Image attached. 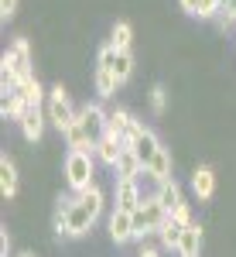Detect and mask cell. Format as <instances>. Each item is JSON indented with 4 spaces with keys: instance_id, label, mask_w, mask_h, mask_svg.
<instances>
[{
    "instance_id": "ffe728a7",
    "label": "cell",
    "mask_w": 236,
    "mask_h": 257,
    "mask_svg": "<svg viewBox=\"0 0 236 257\" xmlns=\"http://www.w3.org/2000/svg\"><path fill=\"white\" fill-rule=\"evenodd\" d=\"M181 233H185V226H181V223H175V219L168 216V219H164V226H161V233H157V237H161V247H164V250H178V243H181Z\"/></svg>"
},
{
    "instance_id": "8fae6325",
    "label": "cell",
    "mask_w": 236,
    "mask_h": 257,
    "mask_svg": "<svg viewBox=\"0 0 236 257\" xmlns=\"http://www.w3.org/2000/svg\"><path fill=\"white\" fill-rule=\"evenodd\" d=\"M110 237H113V243H127V240H134V213L113 209V216H110Z\"/></svg>"
},
{
    "instance_id": "44dd1931",
    "label": "cell",
    "mask_w": 236,
    "mask_h": 257,
    "mask_svg": "<svg viewBox=\"0 0 236 257\" xmlns=\"http://www.w3.org/2000/svg\"><path fill=\"white\" fill-rule=\"evenodd\" d=\"M144 175H151L154 182H168V178H171V155H168V148L157 151V158L151 161V168H147Z\"/></svg>"
},
{
    "instance_id": "52a82bcc",
    "label": "cell",
    "mask_w": 236,
    "mask_h": 257,
    "mask_svg": "<svg viewBox=\"0 0 236 257\" xmlns=\"http://www.w3.org/2000/svg\"><path fill=\"white\" fill-rule=\"evenodd\" d=\"M127 148H130V151H134V155L140 158V165H144V172H147V168H151V161L157 158V151H161V141H157V134H154V131L140 127L137 134H134V138L127 141Z\"/></svg>"
},
{
    "instance_id": "6da1fadb",
    "label": "cell",
    "mask_w": 236,
    "mask_h": 257,
    "mask_svg": "<svg viewBox=\"0 0 236 257\" xmlns=\"http://www.w3.org/2000/svg\"><path fill=\"white\" fill-rule=\"evenodd\" d=\"M103 134H106V110L99 103H86L76 113V123L65 131V144L69 151H96Z\"/></svg>"
},
{
    "instance_id": "7a4b0ae2",
    "label": "cell",
    "mask_w": 236,
    "mask_h": 257,
    "mask_svg": "<svg viewBox=\"0 0 236 257\" xmlns=\"http://www.w3.org/2000/svg\"><path fill=\"white\" fill-rule=\"evenodd\" d=\"M103 192H99L96 185H89L86 192H79L72 196V206H69V216H65V233L62 237H82V233H89V226L99 219L103 213Z\"/></svg>"
},
{
    "instance_id": "1f68e13d",
    "label": "cell",
    "mask_w": 236,
    "mask_h": 257,
    "mask_svg": "<svg viewBox=\"0 0 236 257\" xmlns=\"http://www.w3.org/2000/svg\"><path fill=\"white\" fill-rule=\"evenodd\" d=\"M21 257H35V254H21Z\"/></svg>"
},
{
    "instance_id": "7402d4cb",
    "label": "cell",
    "mask_w": 236,
    "mask_h": 257,
    "mask_svg": "<svg viewBox=\"0 0 236 257\" xmlns=\"http://www.w3.org/2000/svg\"><path fill=\"white\" fill-rule=\"evenodd\" d=\"M130 41H134V28H130L127 21H117V24H113V35H110V45H113L117 52H130Z\"/></svg>"
},
{
    "instance_id": "4dcf8cb0",
    "label": "cell",
    "mask_w": 236,
    "mask_h": 257,
    "mask_svg": "<svg viewBox=\"0 0 236 257\" xmlns=\"http://www.w3.org/2000/svg\"><path fill=\"white\" fill-rule=\"evenodd\" d=\"M140 257H161V254H157V250H151V247H144V250H140Z\"/></svg>"
},
{
    "instance_id": "5bb4252c",
    "label": "cell",
    "mask_w": 236,
    "mask_h": 257,
    "mask_svg": "<svg viewBox=\"0 0 236 257\" xmlns=\"http://www.w3.org/2000/svg\"><path fill=\"white\" fill-rule=\"evenodd\" d=\"M0 196L4 199H14L18 196V168H14V161L7 158H0Z\"/></svg>"
},
{
    "instance_id": "4316f807",
    "label": "cell",
    "mask_w": 236,
    "mask_h": 257,
    "mask_svg": "<svg viewBox=\"0 0 236 257\" xmlns=\"http://www.w3.org/2000/svg\"><path fill=\"white\" fill-rule=\"evenodd\" d=\"M171 219H175V223H181V226L195 223V219H192V209H188V202H181V206H175V209H171Z\"/></svg>"
},
{
    "instance_id": "9a60e30c",
    "label": "cell",
    "mask_w": 236,
    "mask_h": 257,
    "mask_svg": "<svg viewBox=\"0 0 236 257\" xmlns=\"http://www.w3.org/2000/svg\"><path fill=\"white\" fill-rule=\"evenodd\" d=\"M198 247H202V226H198V223H188L185 233H181V243H178V254L181 257H198Z\"/></svg>"
},
{
    "instance_id": "7c38bea8",
    "label": "cell",
    "mask_w": 236,
    "mask_h": 257,
    "mask_svg": "<svg viewBox=\"0 0 236 257\" xmlns=\"http://www.w3.org/2000/svg\"><path fill=\"white\" fill-rule=\"evenodd\" d=\"M45 120L48 117H45L41 110H24V117L18 120L24 141H41V134H45Z\"/></svg>"
},
{
    "instance_id": "f546056e",
    "label": "cell",
    "mask_w": 236,
    "mask_h": 257,
    "mask_svg": "<svg viewBox=\"0 0 236 257\" xmlns=\"http://www.w3.org/2000/svg\"><path fill=\"white\" fill-rule=\"evenodd\" d=\"M11 254V237H7V230H0V257Z\"/></svg>"
},
{
    "instance_id": "83f0119b",
    "label": "cell",
    "mask_w": 236,
    "mask_h": 257,
    "mask_svg": "<svg viewBox=\"0 0 236 257\" xmlns=\"http://www.w3.org/2000/svg\"><path fill=\"white\" fill-rule=\"evenodd\" d=\"M18 11V0H0V21H11Z\"/></svg>"
},
{
    "instance_id": "5b68a950",
    "label": "cell",
    "mask_w": 236,
    "mask_h": 257,
    "mask_svg": "<svg viewBox=\"0 0 236 257\" xmlns=\"http://www.w3.org/2000/svg\"><path fill=\"white\" fill-rule=\"evenodd\" d=\"M45 117H48V123L52 127H59L62 134L76 123V110H72V103H69V93L62 89V82L59 86H52L48 89V103H45Z\"/></svg>"
},
{
    "instance_id": "2e32d148",
    "label": "cell",
    "mask_w": 236,
    "mask_h": 257,
    "mask_svg": "<svg viewBox=\"0 0 236 257\" xmlns=\"http://www.w3.org/2000/svg\"><path fill=\"white\" fill-rule=\"evenodd\" d=\"M154 196H157V202H161L168 213H171L175 206H181V189H178L175 178H168V182H157V192H154Z\"/></svg>"
},
{
    "instance_id": "f1b7e54d",
    "label": "cell",
    "mask_w": 236,
    "mask_h": 257,
    "mask_svg": "<svg viewBox=\"0 0 236 257\" xmlns=\"http://www.w3.org/2000/svg\"><path fill=\"white\" fill-rule=\"evenodd\" d=\"M178 4H181V11H185V14H192V18H195V14H198V4H202V0H178Z\"/></svg>"
},
{
    "instance_id": "cb8c5ba5",
    "label": "cell",
    "mask_w": 236,
    "mask_h": 257,
    "mask_svg": "<svg viewBox=\"0 0 236 257\" xmlns=\"http://www.w3.org/2000/svg\"><path fill=\"white\" fill-rule=\"evenodd\" d=\"M117 76H113V72H110V69H96V93L103 99H110L113 96V93H117Z\"/></svg>"
},
{
    "instance_id": "e0dca14e",
    "label": "cell",
    "mask_w": 236,
    "mask_h": 257,
    "mask_svg": "<svg viewBox=\"0 0 236 257\" xmlns=\"http://www.w3.org/2000/svg\"><path fill=\"white\" fill-rule=\"evenodd\" d=\"M18 96L24 99V106H28V110H41L45 89H41L38 79H28V82H21V86H18Z\"/></svg>"
},
{
    "instance_id": "d4e9b609",
    "label": "cell",
    "mask_w": 236,
    "mask_h": 257,
    "mask_svg": "<svg viewBox=\"0 0 236 257\" xmlns=\"http://www.w3.org/2000/svg\"><path fill=\"white\" fill-rule=\"evenodd\" d=\"M216 24L222 28V31L236 24V0H219V18H216Z\"/></svg>"
},
{
    "instance_id": "3957f363",
    "label": "cell",
    "mask_w": 236,
    "mask_h": 257,
    "mask_svg": "<svg viewBox=\"0 0 236 257\" xmlns=\"http://www.w3.org/2000/svg\"><path fill=\"white\" fill-rule=\"evenodd\" d=\"M171 216L157 196H144L140 199V206L134 209V240H144L151 237V233H161V226H164V219Z\"/></svg>"
},
{
    "instance_id": "ac0fdd59",
    "label": "cell",
    "mask_w": 236,
    "mask_h": 257,
    "mask_svg": "<svg viewBox=\"0 0 236 257\" xmlns=\"http://www.w3.org/2000/svg\"><path fill=\"white\" fill-rule=\"evenodd\" d=\"M106 69H110V72L117 76V82L123 86V82L130 79V72H134V55H130V52H117V55L110 59V65H106Z\"/></svg>"
},
{
    "instance_id": "ba28073f",
    "label": "cell",
    "mask_w": 236,
    "mask_h": 257,
    "mask_svg": "<svg viewBox=\"0 0 236 257\" xmlns=\"http://www.w3.org/2000/svg\"><path fill=\"white\" fill-rule=\"evenodd\" d=\"M140 127H144V123H140L134 113L120 110V106L106 113V131H110V134H117V138H123V141H130V138H134V134L140 131Z\"/></svg>"
},
{
    "instance_id": "30bf717a",
    "label": "cell",
    "mask_w": 236,
    "mask_h": 257,
    "mask_svg": "<svg viewBox=\"0 0 236 257\" xmlns=\"http://www.w3.org/2000/svg\"><path fill=\"white\" fill-rule=\"evenodd\" d=\"M140 189H137V178H117V209L123 213H134L140 206Z\"/></svg>"
},
{
    "instance_id": "277c9868",
    "label": "cell",
    "mask_w": 236,
    "mask_h": 257,
    "mask_svg": "<svg viewBox=\"0 0 236 257\" xmlns=\"http://www.w3.org/2000/svg\"><path fill=\"white\" fill-rule=\"evenodd\" d=\"M93 175H96V155L93 151H69V158H65V178H69V189L76 196L86 192L89 185H96Z\"/></svg>"
},
{
    "instance_id": "603a6c76",
    "label": "cell",
    "mask_w": 236,
    "mask_h": 257,
    "mask_svg": "<svg viewBox=\"0 0 236 257\" xmlns=\"http://www.w3.org/2000/svg\"><path fill=\"white\" fill-rule=\"evenodd\" d=\"M24 99L18 96V93H4V99H0V113H4V120H21L24 117Z\"/></svg>"
},
{
    "instance_id": "484cf974",
    "label": "cell",
    "mask_w": 236,
    "mask_h": 257,
    "mask_svg": "<svg viewBox=\"0 0 236 257\" xmlns=\"http://www.w3.org/2000/svg\"><path fill=\"white\" fill-rule=\"evenodd\" d=\"M164 106H168V93H164V86H154L151 89V110L154 113H164Z\"/></svg>"
},
{
    "instance_id": "9c48e42d",
    "label": "cell",
    "mask_w": 236,
    "mask_h": 257,
    "mask_svg": "<svg viewBox=\"0 0 236 257\" xmlns=\"http://www.w3.org/2000/svg\"><path fill=\"white\" fill-rule=\"evenodd\" d=\"M123 151H127V141L106 131V134L99 138V144H96V151H93V155H96V158L103 161L106 168H117V161L123 158Z\"/></svg>"
},
{
    "instance_id": "d6986e66",
    "label": "cell",
    "mask_w": 236,
    "mask_h": 257,
    "mask_svg": "<svg viewBox=\"0 0 236 257\" xmlns=\"http://www.w3.org/2000/svg\"><path fill=\"white\" fill-rule=\"evenodd\" d=\"M113 172H117V178H137V175H144V165H140V158L130 151V148H127V151H123V158L117 161V168H113Z\"/></svg>"
},
{
    "instance_id": "4fadbf2b",
    "label": "cell",
    "mask_w": 236,
    "mask_h": 257,
    "mask_svg": "<svg viewBox=\"0 0 236 257\" xmlns=\"http://www.w3.org/2000/svg\"><path fill=\"white\" fill-rule=\"evenodd\" d=\"M192 189H195L198 199H212V192H216V172L209 165H198L195 175H192Z\"/></svg>"
},
{
    "instance_id": "8992f818",
    "label": "cell",
    "mask_w": 236,
    "mask_h": 257,
    "mask_svg": "<svg viewBox=\"0 0 236 257\" xmlns=\"http://www.w3.org/2000/svg\"><path fill=\"white\" fill-rule=\"evenodd\" d=\"M0 65H7V69L18 76V82L35 79V72H31V48H28V41H24V38H18L7 52H4Z\"/></svg>"
}]
</instances>
